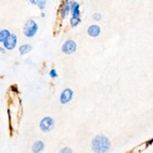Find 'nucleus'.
<instances>
[{
	"label": "nucleus",
	"instance_id": "nucleus-7",
	"mask_svg": "<svg viewBox=\"0 0 153 153\" xmlns=\"http://www.w3.org/2000/svg\"><path fill=\"white\" fill-rule=\"evenodd\" d=\"M16 44H18V37L14 34H11V36L3 43V46L7 50H12L16 47Z\"/></svg>",
	"mask_w": 153,
	"mask_h": 153
},
{
	"label": "nucleus",
	"instance_id": "nucleus-9",
	"mask_svg": "<svg viewBox=\"0 0 153 153\" xmlns=\"http://www.w3.org/2000/svg\"><path fill=\"white\" fill-rule=\"evenodd\" d=\"M87 33H88V35L90 37L96 38V37H98L100 35L101 29H100V27L98 26V25H91V26L89 27L88 30H87Z\"/></svg>",
	"mask_w": 153,
	"mask_h": 153
},
{
	"label": "nucleus",
	"instance_id": "nucleus-13",
	"mask_svg": "<svg viewBox=\"0 0 153 153\" xmlns=\"http://www.w3.org/2000/svg\"><path fill=\"white\" fill-rule=\"evenodd\" d=\"M30 3H32L33 5H37L41 10L46 7V1L44 0H30Z\"/></svg>",
	"mask_w": 153,
	"mask_h": 153
},
{
	"label": "nucleus",
	"instance_id": "nucleus-4",
	"mask_svg": "<svg viewBox=\"0 0 153 153\" xmlns=\"http://www.w3.org/2000/svg\"><path fill=\"white\" fill-rule=\"evenodd\" d=\"M76 50V43L74 40H66L61 46V51L65 54H73Z\"/></svg>",
	"mask_w": 153,
	"mask_h": 153
},
{
	"label": "nucleus",
	"instance_id": "nucleus-15",
	"mask_svg": "<svg viewBox=\"0 0 153 153\" xmlns=\"http://www.w3.org/2000/svg\"><path fill=\"white\" fill-rule=\"evenodd\" d=\"M148 146V144H147V142L146 143H144V144H141V145H139L138 147H136L134 150H133V153H138V152H141L142 151V149L144 150L145 148H146Z\"/></svg>",
	"mask_w": 153,
	"mask_h": 153
},
{
	"label": "nucleus",
	"instance_id": "nucleus-3",
	"mask_svg": "<svg viewBox=\"0 0 153 153\" xmlns=\"http://www.w3.org/2000/svg\"><path fill=\"white\" fill-rule=\"evenodd\" d=\"M39 127L40 130L44 133L50 132L54 128V120L51 117H43L39 123Z\"/></svg>",
	"mask_w": 153,
	"mask_h": 153
},
{
	"label": "nucleus",
	"instance_id": "nucleus-6",
	"mask_svg": "<svg viewBox=\"0 0 153 153\" xmlns=\"http://www.w3.org/2000/svg\"><path fill=\"white\" fill-rule=\"evenodd\" d=\"M71 1L70 0H65L62 2V4L60 5V9H59V14H60L61 19L66 18L71 13Z\"/></svg>",
	"mask_w": 153,
	"mask_h": 153
},
{
	"label": "nucleus",
	"instance_id": "nucleus-8",
	"mask_svg": "<svg viewBox=\"0 0 153 153\" xmlns=\"http://www.w3.org/2000/svg\"><path fill=\"white\" fill-rule=\"evenodd\" d=\"M80 3L76 1H71V16L75 18H80L81 16V9H80Z\"/></svg>",
	"mask_w": 153,
	"mask_h": 153
},
{
	"label": "nucleus",
	"instance_id": "nucleus-2",
	"mask_svg": "<svg viewBox=\"0 0 153 153\" xmlns=\"http://www.w3.org/2000/svg\"><path fill=\"white\" fill-rule=\"evenodd\" d=\"M38 24L36 23L34 19H30L29 21H27L24 25L23 28V33L27 38H33L34 36L38 32Z\"/></svg>",
	"mask_w": 153,
	"mask_h": 153
},
{
	"label": "nucleus",
	"instance_id": "nucleus-11",
	"mask_svg": "<svg viewBox=\"0 0 153 153\" xmlns=\"http://www.w3.org/2000/svg\"><path fill=\"white\" fill-rule=\"evenodd\" d=\"M32 49H33V47H32L31 44L26 43V44H23V45L19 46V52L21 55H25V54H28L29 52H31Z\"/></svg>",
	"mask_w": 153,
	"mask_h": 153
},
{
	"label": "nucleus",
	"instance_id": "nucleus-22",
	"mask_svg": "<svg viewBox=\"0 0 153 153\" xmlns=\"http://www.w3.org/2000/svg\"><path fill=\"white\" fill-rule=\"evenodd\" d=\"M41 18H45V13H44V12H42L41 13Z\"/></svg>",
	"mask_w": 153,
	"mask_h": 153
},
{
	"label": "nucleus",
	"instance_id": "nucleus-20",
	"mask_svg": "<svg viewBox=\"0 0 153 153\" xmlns=\"http://www.w3.org/2000/svg\"><path fill=\"white\" fill-rule=\"evenodd\" d=\"M152 143H153V138H152V139H151V140H149V141H148V142H147V144H148V145H151V144H152Z\"/></svg>",
	"mask_w": 153,
	"mask_h": 153
},
{
	"label": "nucleus",
	"instance_id": "nucleus-1",
	"mask_svg": "<svg viewBox=\"0 0 153 153\" xmlns=\"http://www.w3.org/2000/svg\"><path fill=\"white\" fill-rule=\"evenodd\" d=\"M111 147V143L105 135H96L91 141V148L95 153H107Z\"/></svg>",
	"mask_w": 153,
	"mask_h": 153
},
{
	"label": "nucleus",
	"instance_id": "nucleus-21",
	"mask_svg": "<svg viewBox=\"0 0 153 153\" xmlns=\"http://www.w3.org/2000/svg\"><path fill=\"white\" fill-rule=\"evenodd\" d=\"M0 51H1V53H2V54H4V53H5V50H4V48H3V47H1V48H0Z\"/></svg>",
	"mask_w": 153,
	"mask_h": 153
},
{
	"label": "nucleus",
	"instance_id": "nucleus-18",
	"mask_svg": "<svg viewBox=\"0 0 153 153\" xmlns=\"http://www.w3.org/2000/svg\"><path fill=\"white\" fill-rule=\"evenodd\" d=\"M101 19H102V16H101L100 12H95L94 14H93V19L96 22H99L101 21Z\"/></svg>",
	"mask_w": 153,
	"mask_h": 153
},
{
	"label": "nucleus",
	"instance_id": "nucleus-19",
	"mask_svg": "<svg viewBox=\"0 0 153 153\" xmlns=\"http://www.w3.org/2000/svg\"><path fill=\"white\" fill-rule=\"evenodd\" d=\"M11 90L14 91V92H18V87H16V85H13L11 87Z\"/></svg>",
	"mask_w": 153,
	"mask_h": 153
},
{
	"label": "nucleus",
	"instance_id": "nucleus-17",
	"mask_svg": "<svg viewBox=\"0 0 153 153\" xmlns=\"http://www.w3.org/2000/svg\"><path fill=\"white\" fill-rule=\"evenodd\" d=\"M58 153H73V150L70 147H63L58 151Z\"/></svg>",
	"mask_w": 153,
	"mask_h": 153
},
{
	"label": "nucleus",
	"instance_id": "nucleus-16",
	"mask_svg": "<svg viewBox=\"0 0 153 153\" xmlns=\"http://www.w3.org/2000/svg\"><path fill=\"white\" fill-rule=\"evenodd\" d=\"M57 76H58V74L55 68H52V70L49 71V76H50V78L55 79V78H57Z\"/></svg>",
	"mask_w": 153,
	"mask_h": 153
},
{
	"label": "nucleus",
	"instance_id": "nucleus-12",
	"mask_svg": "<svg viewBox=\"0 0 153 153\" xmlns=\"http://www.w3.org/2000/svg\"><path fill=\"white\" fill-rule=\"evenodd\" d=\"M10 36H11V33H10V31H9V30L2 29L1 31H0V42L3 44L4 42H5Z\"/></svg>",
	"mask_w": 153,
	"mask_h": 153
},
{
	"label": "nucleus",
	"instance_id": "nucleus-10",
	"mask_svg": "<svg viewBox=\"0 0 153 153\" xmlns=\"http://www.w3.org/2000/svg\"><path fill=\"white\" fill-rule=\"evenodd\" d=\"M45 148V144H44L43 141L41 140H38V141H35L32 145V151L33 153H41Z\"/></svg>",
	"mask_w": 153,
	"mask_h": 153
},
{
	"label": "nucleus",
	"instance_id": "nucleus-5",
	"mask_svg": "<svg viewBox=\"0 0 153 153\" xmlns=\"http://www.w3.org/2000/svg\"><path fill=\"white\" fill-rule=\"evenodd\" d=\"M73 97H74V91L71 90V88H66L60 93L59 102H60L61 104H68V103L73 99Z\"/></svg>",
	"mask_w": 153,
	"mask_h": 153
},
{
	"label": "nucleus",
	"instance_id": "nucleus-14",
	"mask_svg": "<svg viewBox=\"0 0 153 153\" xmlns=\"http://www.w3.org/2000/svg\"><path fill=\"white\" fill-rule=\"evenodd\" d=\"M81 24V19L80 18H75V16H71L70 19V25L71 28H76V26Z\"/></svg>",
	"mask_w": 153,
	"mask_h": 153
}]
</instances>
